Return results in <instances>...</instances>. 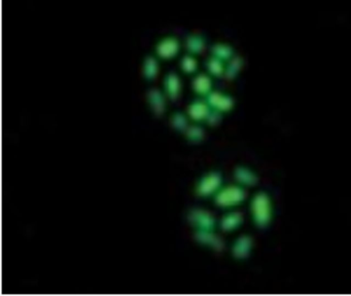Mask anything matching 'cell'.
Instances as JSON below:
<instances>
[{"label": "cell", "instance_id": "4fadbf2b", "mask_svg": "<svg viewBox=\"0 0 351 296\" xmlns=\"http://www.w3.org/2000/svg\"><path fill=\"white\" fill-rule=\"evenodd\" d=\"M193 90L199 96L206 97L212 92V80L206 74H198L193 80Z\"/></svg>", "mask_w": 351, "mask_h": 296}, {"label": "cell", "instance_id": "44dd1931", "mask_svg": "<svg viewBox=\"0 0 351 296\" xmlns=\"http://www.w3.org/2000/svg\"><path fill=\"white\" fill-rule=\"evenodd\" d=\"M185 134H186L187 139L190 142L197 143V142L202 141L204 138V130L198 125H190L187 129V131L185 132Z\"/></svg>", "mask_w": 351, "mask_h": 296}, {"label": "cell", "instance_id": "e0dca14e", "mask_svg": "<svg viewBox=\"0 0 351 296\" xmlns=\"http://www.w3.org/2000/svg\"><path fill=\"white\" fill-rule=\"evenodd\" d=\"M206 67H207L208 72H209L211 75L215 76V78H220V76L224 75V71H225L224 62L213 56L210 57L207 60Z\"/></svg>", "mask_w": 351, "mask_h": 296}, {"label": "cell", "instance_id": "30bf717a", "mask_svg": "<svg viewBox=\"0 0 351 296\" xmlns=\"http://www.w3.org/2000/svg\"><path fill=\"white\" fill-rule=\"evenodd\" d=\"M147 101L150 109L156 116H162L164 114L166 110V100L164 94L160 90H150L147 94Z\"/></svg>", "mask_w": 351, "mask_h": 296}, {"label": "cell", "instance_id": "2e32d148", "mask_svg": "<svg viewBox=\"0 0 351 296\" xmlns=\"http://www.w3.org/2000/svg\"><path fill=\"white\" fill-rule=\"evenodd\" d=\"M211 53L213 57L220 59V60L223 62H229L234 57L233 48L230 46L224 44H216L215 46H213L211 48Z\"/></svg>", "mask_w": 351, "mask_h": 296}, {"label": "cell", "instance_id": "7402d4cb", "mask_svg": "<svg viewBox=\"0 0 351 296\" xmlns=\"http://www.w3.org/2000/svg\"><path fill=\"white\" fill-rule=\"evenodd\" d=\"M180 67L185 73L193 74L198 69V61L194 56L188 55L182 58V60L180 61Z\"/></svg>", "mask_w": 351, "mask_h": 296}, {"label": "cell", "instance_id": "603a6c76", "mask_svg": "<svg viewBox=\"0 0 351 296\" xmlns=\"http://www.w3.org/2000/svg\"><path fill=\"white\" fill-rule=\"evenodd\" d=\"M222 118V112L214 110V109H211V111L208 114L207 118H206V123L209 125H215L220 123Z\"/></svg>", "mask_w": 351, "mask_h": 296}, {"label": "cell", "instance_id": "ffe728a7", "mask_svg": "<svg viewBox=\"0 0 351 296\" xmlns=\"http://www.w3.org/2000/svg\"><path fill=\"white\" fill-rule=\"evenodd\" d=\"M171 125L175 130L183 133H185L190 126L188 117L186 116V114L181 112H175L171 115Z\"/></svg>", "mask_w": 351, "mask_h": 296}, {"label": "cell", "instance_id": "8992f818", "mask_svg": "<svg viewBox=\"0 0 351 296\" xmlns=\"http://www.w3.org/2000/svg\"><path fill=\"white\" fill-rule=\"evenodd\" d=\"M180 44L176 37L168 36L159 41L156 47V54L159 58L169 60L179 53Z\"/></svg>", "mask_w": 351, "mask_h": 296}, {"label": "cell", "instance_id": "5b68a950", "mask_svg": "<svg viewBox=\"0 0 351 296\" xmlns=\"http://www.w3.org/2000/svg\"><path fill=\"white\" fill-rule=\"evenodd\" d=\"M205 100L211 109H214V110L222 113L232 110L234 107L233 99L229 95H225L223 93L217 91H212L210 94L206 96Z\"/></svg>", "mask_w": 351, "mask_h": 296}, {"label": "cell", "instance_id": "ba28073f", "mask_svg": "<svg viewBox=\"0 0 351 296\" xmlns=\"http://www.w3.org/2000/svg\"><path fill=\"white\" fill-rule=\"evenodd\" d=\"M210 111L211 108L206 102V100H196L189 105L188 116L194 122H203L206 121Z\"/></svg>", "mask_w": 351, "mask_h": 296}, {"label": "cell", "instance_id": "5bb4252c", "mask_svg": "<svg viewBox=\"0 0 351 296\" xmlns=\"http://www.w3.org/2000/svg\"><path fill=\"white\" fill-rule=\"evenodd\" d=\"M243 222V217L238 212H232L224 215L220 222V226L223 232L235 231Z\"/></svg>", "mask_w": 351, "mask_h": 296}, {"label": "cell", "instance_id": "d6986e66", "mask_svg": "<svg viewBox=\"0 0 351 296\" xmlns=\"http://www.w3.org/2000/svg\"><path fill=\"white\" fill-rule=\"evenodd\" d=\"M242 65H243V61L239 57H233L229 61L228 65L225 66V71H224V78L228 79L235 78L238 72L241 70Z\"/></svg>", "mask_w": 351, "mask_h": 296}, {"label": "cell", "instance_id": "7c38bea8", "mask_svg": "<svg viewBox=\"0 0 351 296\" xmlns=\"http://www.w3.org/2000/svg\"><path fill=\"white\" fill-rule=\"evenodd\" d=\"M234 178L241 186H254L257 183L256 174L246 167H238L234 172Z\"/></svg>", "mask_w": 351, "mask_h": 296}, {"label": "cell", "instance_id": "9c48e42d", "mask_svg": "<svg viewBox=\"0 0 351 296\" xmlns=\"http://www.w3.org/2000/svg\"><path fill=\"white\" fill-rule=\"evenodd\" d=\"M253 239L249 235H241L232 246V254L236 259H245L253 249Z\"/></svg>", "mask_w": 351, "mask_h": 296}, {"label": "cell", "instance_id": "6da1fadb", "mask_svg": "<svg viewBox=\"0 0 351 296\" xmlns=\"http://www.w3.org/2000/svg\"><path fill=\"white\" fill-rule=\"evenodd\" d=\"M250 211L254 222L258 227H266L273 216V206L270 197L265 192H258L250 203Z\"/></svg>", "mask_w": 351, "mask_h": 296}, {"label": "cell", "instance_id": "52a82bcc", "mask_svg": "<svg viewBox=\"0 0 351 296\" xmlns=\"http://www.w3.org/2000/svg\"><path fill=\"white\" fill-rule=\"evenodd\" d=\"M195 240L200 244L214 251H222L224 248V243L213 231H196Z\"/></svg>", "mask_w": 351, "mask_h": 296}, {"label": "cell", "instance_id": "9a60e30c", "mask_svg": "<svg viewBox=\"0 0 351 296\" xmlns=\"http://www.w3.org/2000/svg\"><path fill=\"white\" fill-rule=\"evenodd\" d=\"M205 47V39L203 36L194 34L186 39V48L191 55H197L203 52Z\"/></svg>", "mask_w": 351, "mask_h": 296}, {"label": "cell", "instance_id": "7a4b0ae2", "mask_svg": "<svg viewBox=\"0 0 351 296\" xmlns=\"http://www.w3.org/2000/svg\"><path fill=\"white\" fill-rule=\"evenodd\" d=\"M246 197L243 186L228 185L222 187L214 196V203L221 208L237 207L244 202Z\"/></svg>", "mask_w": 351, "mask_h": 296}, {"label": "cell", "instance_id": "8fae6325", "mask_svg": "<svg viewBox=\"0 0 351 296\" xmlns=\"http://www.w3.org/2000/svg\"><path fill=\"white\" fill-rule=\"evenodd\" d=\"M164 88L166 96L170 100H176L181 92V82L176 73H169L164 79Z\"/></svg>", "mask_w": 351, "mask_h": 296}, {"label": "cell", "instance_id": "277c9868", "mask_svg": "<svg viewBox=\"0 0 351 296\" xmlns=\"http://www.w3.org/2000/svg\"><path fill=\"white\" fill-rule=\"evenodd\" d=\"M188 221L197 231H214L216 226L215 218L203 209H191L188 213Z\"/></svg>", "mask_w": 351, "mask_h": 296}, {"label": "cell", "instance_id": "3957f363", "mask_svg": "<svg viewBox=\"0 0 351 296\" xmlns=\"http://www.w3.org/2000/svg\"><path fill=\"white\" fill-rule=\"evenodd\" d=\"M223 177L220 173L211 172L204 175L196 185L195 192L198 197L208 198L215 196L216 192L222 188Z\"/></svg>", "mask_w": 351, "mask_h": 296}, {"label": "cell", "instance_id": "ac0fdd59", "mask_svg": "<svg viewBox=\"0 0 351 296\" xmlns=\"http://www.w3.org/2000/svg\"><path fill=\"white\" fill-rule=\"evenodd\" d=\"M159 72V63L157 59L153 56L146 57L144 63V78L148 80H152L157 78Z\"/></svg>", "mask_w": 351, "mask_h": 296}]
</instances>
